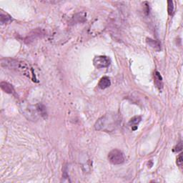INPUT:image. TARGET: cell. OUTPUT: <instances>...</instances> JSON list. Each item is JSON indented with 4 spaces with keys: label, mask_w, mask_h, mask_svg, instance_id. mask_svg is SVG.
<instances>
[{
    "label": "cell",
    "mask_w": 183,
    "mask_h": 183,
    "mask_svg": "<svg viewBox=\"0 0 183 183\" xmlns=\"http://www.w3.org/2000/svg\"><path fill=\"white\" fill-rule=\"evenodd\" d=\"M146 42L147 44H148L149 47H151L152 48L155 49L156 51H160L161 49L160 44L159 43L158 41H156V40H154L153 39H151V38H147Z\"/></svg>",
    "instance_id": "obj_8"
},
{
    "label": "cell",
    "mask_w": 183,
    "mask_h": 183,
    "mask_svg": "<svg viewBox=\"0 0 183 183\" xmlns=\"http://www.w3.org/2000/svg\"><path fill=\"white\" fill-rule=\"evenodd\" d=\"M110 85L111 82L110 78L108 77H103V78H101L100 80H99L98 87L102 89H104L110 87Z\"/></svg>",
    "instance_id": "obj_6"
},
{
    "label": "cell",
    "mask_w": 183,
    "mask_h": 183,
    "mask_svg": "<svg viewBox=\"0 0 183 183\" xmlns=\"http://www.w3.org/2000/svg\"><path fill=\"white\" fill-rule=\"evenodd\" d=\"M0 19H1V23L2 24H7L10 22L12 19H11V16H9V15L6 13H4L3 11H1V15H0Z\"/></svg>",
    "instance_id": "obj_10"
},
{
    "label": "cell",
    "mask_w": 183,
    "mask_h": 183,
    "mask_svg": "<svg viewBox=\"0 0 183 183\" xmlns=\"http://www.w3.org/2000/svg\"><path fill=\"white\" fill-rule=\"evenodd\" d=\"M120 122V119L115 114H106L97 121L94 128L98 131L112 132L117 129Z\"/></svg>",
    "instance_id": "obj_1"
},
{
    "label": "cell",
    "mask_w": 183,
    "mask_h": 183,
    "mask_svg": "<svg viewBox=\"0 0 183 183\" xmlns=\"http://www.w3.org/2000/svg\"><path fill=\"white\" fill-rule=\"evenodd\" d=\"M93 64L97 69L108 67L110 65V59L106 56H96L93 59Z\"/></svg>",
    "instance_id": "obj_4"
},
{
    "label": "cell",
    "mask_w": 183,
    "mask_h": 183,
    "mask_svg": "<svg viewBox=\"0 0 183 183\" xmlns=\"http://www.w3.org/2000/svg\"><path fill=\"white\" fill-rule=\"evenodd\" d=\"M154 84L157 86L158 89H162V77L160 75V74L158 72H155L154 74Z\"/></svg>",
    "instance_id": "obj_9"
},
{
    "label": "cell",
    "mask_w": 183,
    "mask_h": 183,
    "mask_svg": "<svg viewBox=\"0 0 183 183\" xmlns=\"http://www.w3.org/2000/svg\"><path fill=\"white\" fill-rule=\"evenodd\" d=\"M0 87L2 89L8 94H13L15 92V89L12 87V85L6 82H2L0 83Z\"/></svg>",
    "instance_id": "obj_5"
},
{
    "label": "cell",
    "mask_w": 183,
    "mask_h": 183,
    "mask_svg": "<svg viewBox=\"0 0 183 183\" xmlns=\"http://www.w3.org/2000/svg\"><path fill=\"white\" fill-rule=\"evenodd\" d=\"M141 120H142V118H141V117H140V116H135V117H132L131 120H130L129 124H130V127H131L133 131H135V130L137 129L139 123L141 122Z\"/></svg>",
    "instance_id": "obj_7"
},
{
    "label": "cell",
    "mask_w": 183,
    "mask_h": 183,
    "mask_svg": "<svg viewBox=\"0 0 183 183\" xmlns=\"http://www.w3.org/2000/svg\"><path fill=\"white\" fill-rule=\"evenodd\" d=\"M108 160L113 165H117L125 162L124 154L117 149H112L108 154Z\"/></svg>",
    "instance_id": "obj_3"
},
{
    "label": "cell",
    "mask_w": 183,
    "mask_h": 183,
    "mask_svg": "<svg viewBox=\"0 0 183 183\" xmlns=\"http://www.w3.org/2000/svg\"><path fill=\"white\" fill-rule=\"evenodd\" d=\"M177 164L178 166H180V167H181V166H182V154H180V156L177 158Z\"/></svg>",
    "instance_id": "obj_12"
},
{
    "label": "cell",
    "mask_w": 183,
    "mask_h": 183,
    "mask_svg": "<svg viewBox=\"0 0 183 183\" xmlns=\"http://www.w3.org/2000/svg\"><path fill=\"white\" fill-rule=\"evenodd\" d=\"M167 11L169 15H172L173 12H174V4H173V2L172 1H168L167 2Z\"/></svg>",
    "instance_id": "obj_11"
},
{
    "label": "cell",
    "mask_w": 183,
    "mask_h": 183,
    "mask_svg": "<svg viewBox=\"0 0 183 183\" xmlns=\"http://www.w3.org/2000/svg\"><path fill=\"white\" fill-rule=\"evenodd\" d=\"M182 143L181 142H180L179 144H178V145H177L176 146L175 148H174V149H173V150H174V152H179V151H180V150H182Z\"/></svg>",
    "instance_id": "obj_13"
},
{
    "label": "cell",
    "mask_w": 183,
    "mask_h": 183,
    "mask_svg": "<svg viewBox=\"0 0 183 183\" xmlns=\"http://www.w3.org/2000/svg\"><path fill=\"white\" fill-rule=\"evenodd\" d=\"M1 65L2 66L15 70L16 72L22 73L24 75L31 78L32 80H34L32 78V76L34 75L32 72V69L27 63L24 62L22 61L16 60V59H2L1 60Z\"/></svg>",
    "instance_id": "obj_2"
}]
</instances>
